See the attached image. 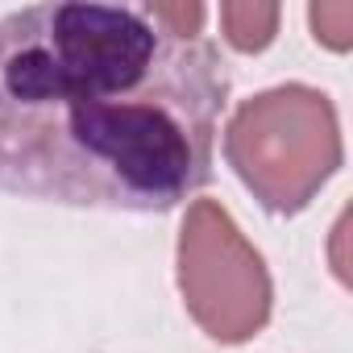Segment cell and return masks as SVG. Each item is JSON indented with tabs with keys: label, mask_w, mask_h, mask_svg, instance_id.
<instances>
[{
	"label": "cell",
	"mask_w": 353,
	"mask_h": 353,
	"mask_svg": "<svg viewBox=\"0 0 353 353\" xmlns=\"http://www.w3.org/2000/svg\"><path fill=\"white\" fill-rule=\"evenodd\" d=\"M179 291L192 320L221 345L254 341L274 307L262 254L216 200H196L179 229Z\"/></svg>",
	"instance_id": "cell-3"
},
{
	"label": "cell",
	"mask_w": 353,
	"mask_h": 353,
	"mask_svg": "<svg viewBox=\"0 0 353 353\" xmlns=\"http://www.w3.org/2000/svg\"><path fill=\"white\" fill-rule=\"evenodd\" d=\"M216 17H221L225 42L233 50L258 54V50H266L274 42L279 21H283V9L279 5H250V0H241V5H221Z\"/></svg>",
	"instance_id": "cell-4"
},
{
	"label": "cell",
	"mask_w": 353,
	"mask_h": 353,
	"mask_svg": "<svg viewBox=\"0 0 353 353\" xmlns=\"http://www.w3.org/2000/svg\"><path fill=\"white\" fill-rule=\"evenodd\" d=\"M307 21H312V34L320 46L345 54L353 46V5L336 0V5H312L307 9Z\"/></svg>",
	"instance_id": "cell-5"
},
{
	"label": "cell",
	"mask_w": 353,
	"mask_h": 353,
	"mask_svg": "<svg viewBox=\"0 0 353 353\" xmlns=\"http://www.w3.org/2000/svg\"><path fill=\"white\" fill-rule=\"evenodd\" d=\"M229 71L212 42L125 5L0 17V192L170 212L212 179Z\"/></svg>",
	"instance_id": "cell-1"
},
{
	"label": "cell",
	"mask_w": 353,
	"mask_h": 353,
	"mask_svg": "<svg viewBox=\"0 0 353 353\" xmlns=\"http://www.w3.org/2000/svg\"><path fill=\"white\" fill-rule=\"evenodd\" d=\"M225 158L262 208L295 216L345 158L336 108L307 83L270 88L233 112L225 129Z\"/></svg>",
	"instance_id": "cell-2"
}]
</instances>
